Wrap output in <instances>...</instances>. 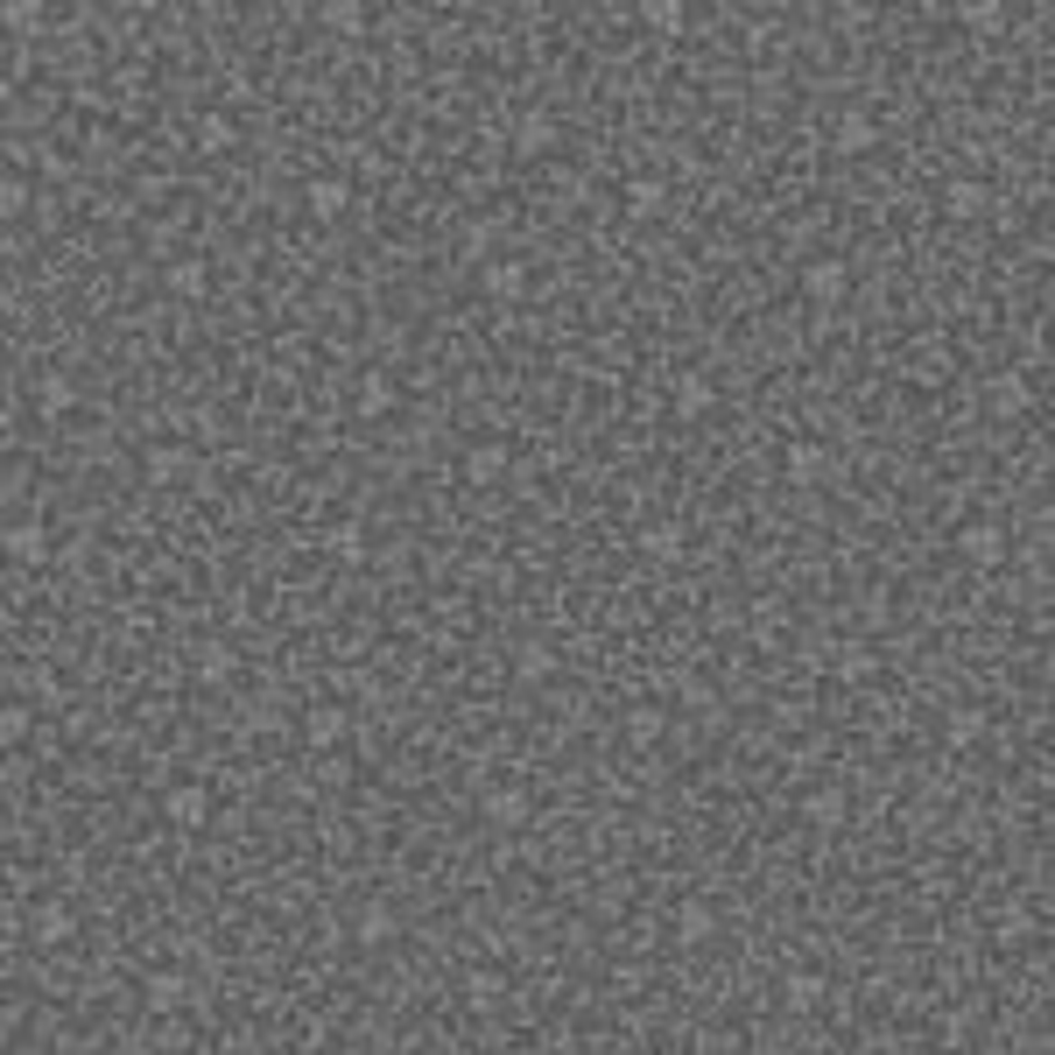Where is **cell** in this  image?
Returning a JSON list of instances; mask_svg holds the SVG:
<instances>
[{"instance_id": "6da1fadb", "label": "cell", "mask_w": 1055, "mask_h": 1055, "mask_svg": "<svg viewBox=\"0 0 1055 1055\" xmlns=\"http://www.w3.org/2000/svg\"><path fill=\"white\" fill-rule=\"evenodd\" d=\"M162 824L169 830H204L212 824V789H204V781H176V789L162 795Z\"/></svg>"}, {"instance_id": "7a4b0ae2", "label": "cell", "mask_w": 1055, "mask_h": 1055, "mask_svg": "<svg viewBox=\"0 0 1055 1055\" xmlns=\"http://www.w3.org/2000/svg\"><path fill=\"white\" fill-rule=\"evenodd\" d=\"M957 556L971 563V570H1000L1006 563V528L1000 522H964L957 528Z\"/></svg>"}, {"instance_id": "3957f363", "label": "cell", "mask_w": 1055, "mask_h": 1055, "mask_svg": "<svg viewBox=\"0 0 1055 1055\" xmlns=\"http://www.w3.org/2000/svg\"><path fill=\"white\" fill-rule=\"evenodd\" d=\"M28 935H36V950H64L78 935V908L71 901H36L28 908Z\"/></svg>"}, {"instance_id": "277c9868", "label": "cell", "mask_w": 1055, "mask_h": 1055, "mask_svg": "<svg viewBox=\"0 0 1055 1055\" xmlns=\"http://www.w3.org/2000/svg\"><path fill=\"white\" fill-rule=\"evenodd\" d=\"M844 289H852V261H838V254H816L809 267H802V296H809V303H838Z\"/></svg>"}, {"instance_id": "5b68a950", "label": "cell", "mask_w": 1055, "mask_h": 1055, "mask_svg": "<svg viewBox=\"0 0 1055 1055\" xmlns=\"http://www.w3.org/2000/svg\"><path fill=\"white\" fill-rule=\"evenodd\" d=\"M42 556H50V528H42L36 514H22V522H8V563H22V570H36Z\"/></svg>"}, {"instance_id": "8992f818", "label": "cell", "mask_w": 1055, "mask_h": 1055, "mask_svg": "<svg viewBox=\"0 0 1055 1055\" xmlns=\"http://www.w3.org/2000/svg\"><path fill=\"white\" fill-rule=\"evenodd\" d=\"M346 732H352L346 704H310V711H303V739H310V746H317V753H331V746H338V739H346Z\"/></svg>"}, {"instance_id": "52a82bcc", "label": "cell", "mask_w": 1055, "mask_h": 1055, "mask_svg": "<svg viewBox=\"0 0 1055 1055\" xmlns=\"http://www.w3.org/2000/svg\"><path fill=\"white\" fill-rule=\"evenodd\" d=\"M303 204H310V218H346L352 184H346V176H310V184H303Z\"/></svg>"}, {"instance_id": "ba28073f", "label": "cell", "mask_w": 1055, "mask_h": 1055, "mask_svg": "<svg viewBox=\"0 0 1055 1055\" xmlns=\"http://www.w3.org/2000/svg\"><path fill=\"white\" fill-rule=\"evenodd\" d=\"M985 409L1000 415V423H1020V415L1034 409V388H1028V380H1014V374H1000V380L985 388Z\"/></svg>"}, {"instance_id": "9c48e42d", "label": "cell", "mask_w": 1055, "mask_h": 1055, "mask_svg": "<svg viewBox=\"0 0 1055 1055\" xmlns=\"http://www.w3.org/2000/svg\"><path fill=\"white\" fill-rule=\"evenodd\" d=\"M317 28L324 36H366V28H374V8H360V0H331V8H317Z\"/></svg>"}, {"instance_id": "30bf717a", "label": "cell", "mask_w": 1055, "mask_h": 1055, "mask_svg": "<svg viewBox=\"0 0 1055 1055\" xmlns=\"http://www.w3.org/2000/svg\"><path fill=\"white\" fill-rule=\"evenodd\" d=\"M479 289L493 296V303H514V296H528V267L522 261H486L479 267Z\"/></svg>"}, {"instance_id": "8fae6325", "label": "cell", "mask_w": 1055, "mask_h": 1055, "mask_svg": "<svg viewBox=\"0 0 1055 1055\" xmlns=\"http://www.w3.org/2000/svg\"><path fill=\"white\" fill-rule=\"evenodd\" d=\"M781 472H789L795 486H816V479H830V451H824V443H809V437H802V443H789Z\"/></svg>"}, {"instance_id": "7c38bea8", "label": "cell", "mask_w": 1055, "mask_h": 1055, "mask_svg": "<svg viewBox=\"0 0 1055 1055\" xmlns=\"http://www.w3.org/2000/svg\"><path fill=\"white\" fill-rule=\"evenodd\" d=\"M465 479L472 486H500V479H507V443H493V437L472 443V451H465Z\"/></svg>"}, {"instance_id": "4fadbf2b", "label": "cell", "mask_w": 1055, "mask_h": 1055, "mask_svg": "<svg viewBox=\"0 0 1055 1055\" xmlns=\"http://www.w3.org/2000/svg\"><path fill=\"white\" fill-rule=\"evenodd\" d=\"M141 1000H148V1014H176V1006L190 1000L184 971H148V978H141Z\"/></svg>"}, {"instance_id": "5bb4252c", "label": "cell", "mask_w": 1055, "mask_h": 1055, "mask_svg": "<svg viewBox=\"0 0 1055 1055\" xmlns=\"http://www.w3.org/2000/svg\"><path fill=\"white\" fill-rule=\"evenodd\" d=\"M985 204H992V190L978 184V176H950V184H943V212L950 218H978Z\"/></svg>"}, {"instance_id": "9a60e30c", "label": "cell", "mask_w": 1055, "mask_h": 1055, "mask_svg": "<svg viewBox=\"0 0 1055 1055\" xmlns=\"http://www.w3.org/2000/svg\"><path fill=\"white\" fill-rule=\"evenodd\" d=\"M556 148V113H522V127H514V155H549Z\"/></svg>"}, {"instance_id": "2e32d148", "label": "cell", "mask_w": 1055, "mask_h": 1055, "mask_svg": "<svg viewBox=\"0 0 1055 1055\" xmlns=\"http://www.w3.org/2000/svg\"><path fill=\"white\" fill-rule=\"evenodd\" d=\"M479 816H486V824H500V830H522L528 824V795L522 789H486Z\"/></svg>"}, {"instance_id": "e0dca14e", "label": "cell", "mask_w": 1055, "mask_h": 1055, "mask_svg": "<svg viewBox=\"0 0 1055 1055\" xmlns=\"http://www.w3.org/2000/svg\"><path fill=\"white\" fill-rule=\"evenodd\" d=\"M718 935V908L711 901H682L676 908V943H711Z\"/></svg>"}, {"instance_id": "ac0fdd59", "label": "cell", "mask_w": 1055, "mask_h": 1055, "mask_svg": "<svg viewBox=\"0 0 1055 1055\" xmlns=\"http://www.w3.org/2000/svg\"><path fill=\"white\" fill-rule=\"evenodd\" d=\"M141 479L148 486H176V479H184V451H176V443H148V451H141Z\"/></svg>"}, {"instance_id": "d6986e66", "label": "cell", "mask_w": 1055, "mask_h": 1055, "mask_svg": "<svg viewBox=\"0 0 1055 1055\" xmlns=\"http://www.w3.org/2000/svg\"><path fill=\"white\" fill-rule=\"evenodd\" d=\"M830 141H838L844 155H866V148L880 141V121H872V113H844V121L830 127Z\"/></svg>"}, {"instance_id": "ffe728a7", "label": "cell", "mask_w": 1055, "mask_h": 1055, "mask_svg": "<svg viewBox=\"0 0 1055 1055\" xmlns=\"http://www.w3.org/2000/svg\"><path fill=\"white\" fill-rule=\"evenodd\" d=\"M781 1000H789V1014H809V1006L824 1000V971H809V964H795V971L781 978Z\"/></svg>"}, {"instance_id": "44dd1931", "label": "cell", "mask_w": 1055, "mask_h": 1055, "mask_svg": "<svg viewBox=\"0 0 1055 1055\" xmlns=\"http://www.w3.org/2000/svg\"><path fill=\"white\" fill-rule=\"evenodd\" d=\"M36 409L42 415H71V409H78V388H71L64 374H42L36 380Z\"/></svg>"}, {"instance_id": "7402d4cb", "label": "cell", "mask_w": 1055, "mask_h": 1055, "mask_svg": "<svg viewBox=\"0 0 1055 1055\" xmlns=\"http://www.w3.org/2000/svg\"><path fill=\"white\" fill-rule=\"evenodd\" d=\"M676 409L690 415V423H696V415H711V380L696 374V366H690V374H676Z\"/></svg>"}, {"instance_id": "603a6c76", "label": "cell", "mask_w": 1055, "mask_h": 1055, "mask_svg": "<svg viewBox=\"0 0 1055 1055\" xmlns=\"http://www.w3.org/2000/svg\"><path fill=\"white\" fill-rule=\"evenodd\" d=\"M641 22L655 28V36H682V28H690V8H682V0H648Z\"/></svg>"}, {"instance_id": "cb8c5ba5", "label": "cell", "mask_w": 1055, "mask_h": 1055, "mask_svg": "<svg viewBox=\"0 0 1055 1055\" xmlns=\"http://www.w3.org/2000/svg\"><path fill=\"white\" fill-rule=\"evenodd\" d=\"M394 401H401L394 374H366V380H360V415H388Z\"/></svg>"}, {"instance_id": "d4e9b609", "label": "cell", "mask_w": 1055, "mask_h": 1055, "mask_svg": "<svg viewBox=\"0 0 1055 1055\" xmlns=\"http://www.w3.org/2000/svg\"><path fill=\"white\" fill-rule=\"evenodd\" d=\"M802 816H809L816 830H838V824H844V795H838V789H816V795H802Z\"/></svg>"}, {"instance_id": "484cf974", "label": "cell", "mask_w": 1055, "mask_h": 1055, "mask_svg": "<svg viewBox=\"0 0 1055 1055\" xmlns=\"http://www.w3.org/2000/svg\"><path fill=\"white\" fill-rule=\"evenodd\" d=\"M233 141H240V127H233L226 113H204V121H198V148H204V155H226Z\"/></svg>"}, {"instance_id": "4316f807", "label": "cell", "mask_w": 1055, "mask_h": 1055, "mask_svg": "<svg viewBox=\"0 0 1055 1055\" xmlns=\"http://www.w3.org/2000/svg\"><path fill=\"white\" fill-rule=\"evenodd\" d=\"M549 668H556V655H549L542 641H522V648H514V676H522V682H542Z\"/></svg>"}, {"instance_id": "83f0119b", "label": "cell", "mask_w": 1055, "mask_h": 1055, "mask_svg": "<svg viewBox=\"0 0 1055 1055\" xmlns=\"http://www.w3.org/2000/svg\"><path fill=\"white\" fill-rule=\"evenodd\" d=\"M662 725H668V718H662L655 704H633V711H627V739H633V746H655Z\"/></svg>"}, {"instance_id": "f1b7e54d", "label": "cell", "mask_w": 1055, "mask_h": 1055, "mask_svg": "<svg viewBox=\"0 0 1055 1055\" xmlns=\"http://www.w3.org/2000/svg\"><path fill=\"white\" fill-rule=\"evenodd\" d=\"M331 556L338 563H366V528L360 522H338L331 528Z\"/></svg>"}, {"instance_id": "f546056e", "label": "cell", "mask_w": 1055, "mask_h": 1055, "mask_svg": "<svg viewBox=\"0 0 1055 1055\" xmlns=\"http://www.w3.org/2000/svg\"><path fill=\"white\" fill-rule=\"evenodd\" d=\"M198 676L204 682H226L233 676V648L226 641H198Z\"/></svg>"}, {"instance_id": "4dcf8cb0", "label": "cell", "mask_w": 1055, "mask_h": 1055, "mask_svg": "<svg viewBox=\"0 0 1055 1055\" xmlns=\"http://www.w3.org/2000/svg\"><path fill=\"white\" fill-rule=\"evenodd\" d=\"M0 28H8V36H36L42 8H36V0H8V8H0Z\"/></svg>"}, {"instance_id": "1f68e13d", "label": "cell", "mask_w": 1055, "mask_h": 1055, "mask_svg": "<svg viewBox=\"0 0 1055 1055\" xmlns=\"http://www.w3.org/2000/svg\"><path fill=\"white\" fill-rule=\"evenodd\" d=\"M964 28H971V36H1000L1006 8H1000V0H971V8H964Z\"/></svg>"}, {"instance_id": "d6a6232c", "label": "cell", "mask_w": 1055, "mask_h": 1055, "mask_svg": "<svg viewBox=\"0 0 1055 1055\" xmlns=\"http://www.w3.org/2000/svg\"><path fill=\"white\" fill-rule=\"evenodd\" d=\"M641 549H648V556H682V528L676 522H648L641 528Z\"/></svg>"}, {"instance_id": "836d02e7", "label": "cell", "mask_w": 1055, "mask_h": 1055, "mask_svg": "<svg viewBox=\"0 0 1055 1055\" xmlns=\"http://www.w3.org/2000/svg\"><path fill=\"white\" fill-rule=\"evenodd\" d=\"M662 198H668L662 176H627V204H633V212H662Z\"/></svg>"}, {"instance_id": "e575fe53", "label": "cell", "mask_w": 1055, "mask_h": 1055, "mask_svg": "<svg viewBox=\"0 0 1055 1055\" xmlns=\"http://www.w3.org/2000/svg\"><path fill=\"white\" fill-rule=\"evenodd\" d=\"M978 739H985V711H950V746H978Z\"/></svg>"}, {"instance_id": "d590c367", "label": "cell", "mask_w": 1055, "mask_h": 1055, "mask_svg": "<svg viewBox=\"0 0 1055 1055\" xmlns=\"http://www.w3.org/2000/svg\"><path fill=\"white\" fill-rule=\"evenodd\" d=\"M169 289H176V296H204V261H198V254L169 261Z\"/></svg>"}, {"instance_id": "8d00e7d4", "label": "cell", "mask_w": 1055, "mask_h": 1055, "mask_svg": "<svg viewBox=\"0 0 1055 1055\" xmlns=\"http://www.w3.org/2000/svg\"><path fill=\"white\" fill-rule=\"evenodd\" d=\"M500 992H507V985H500V971H472L465 978V1000L472 1006H500Z\"/></svg>"}, {"instance_id": "74e56055", "label": "cell", "mask_w": 1055, "mask_h": 1055, "mask_svg": "<svg viewBox=\"0 0 1055 1055\" xmlns=\"http://www.w3.org/2000/svg\"><path fill=\"white\" fill-rule=\"evenodd\" d=\"M28 725H36V711H28V704H8V711H0V739H8V746H22Z\"/></svg>"}, {"instance_id": "f35d334b", "label": "cell", "mask_w": 1055, "mask_h": 1055, "mask_svg": "<svg viewBox=\"0 0 1055 1055\" xmlns=\"http://www.w3.org/2000/svg\"><path fill=\"white\" fill-rule=\"evenodd\" d=\"M388 935H394V915H388V908L374 901V908L360 915V943H388Z\"/></svg>"}, {"instance_id": "ab89813d", "label": "cell", "mask_w": 1055, "mask_h": 1055, "mask_svg": "<svg viewBox=\"0 0 1055 1055\" xmlns=\"http://www.w3.org/2000/svg\"><path fill=\"white\" fill-rule=\"evenodd\" d=\"M0 212H8V218L28 212V176H8V184H0Z\"/></svg>"}, {"instance_id": "60d3db41", "label": "cell", "mask_w": 1055, "mask_h": 1055, "mask_svg": "<svg viewBox=\"0 0 1055 1055\" xmlns=\"http://www.w3.org/2000/svg\"><path fill=\"white\" fill-rule=\"evenodd\" d=\"M838 676H872V648H844V662H838Z\"/></svg>"}, {"instance_id": "b9f144b4", "label": "cell", "mask_w": 1055, "mask_h": 1055, "mask_svg": "<svg viewBox=\"0 0 1055 1055\" xmlns=\"http://www.w3.org/2000/svg\"><path fill=\"white\" fill-rule=\"evenodd\" d=\"M682 704H690V711H711V690H704V682L690 676V682H682Z\"/></svg>"}, {"instance_id": "7bdbcfd3", "label": "cell", "mask_w": 1055, "mask_h": 1055, "mask_svg": "<svg viewBox=\"0 0 1055 1055\" xmlns=\"http://www.w3.org/2000/svg\"><path fill=\"white\" fill-rule=\"evenodd\" d=\"M8 1055H42V1048H28V1042H22V1048H8Z\"/></svg>"}, {"instance_id": "ee69618b", "label": "cell", "mask_w": 1055, "mask_h": 1055, "mask_svg": "<svg viewBox=\"0 0 1055 1055\" xmlns=\"http://www.w3.org/2000/svg\"><path fill=\"white\" fill-rule=\"evenodd\" d=\"M324 1055H360V1048H324Z\"/></svg>"}, {"instance_id": "f6af8a7d", "label": "cell", "mask_w": 1055, "mask_h": 1055, "mask_svg": "<svg viewBox=\"0 0 1055 1055\" xmlns=\"http://www.w3.org/2000/svg\"><path fill=\"white\" fill-rule=\"evenodd\" d=\"M655 1055H676V1048H655Z\"/></svg>"}]
</instances>
